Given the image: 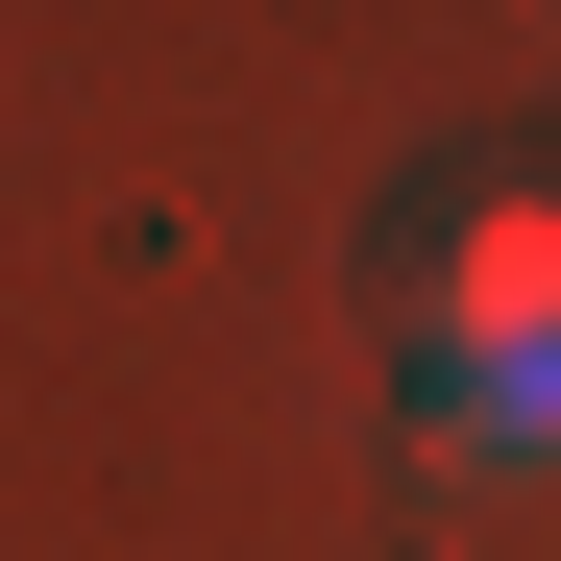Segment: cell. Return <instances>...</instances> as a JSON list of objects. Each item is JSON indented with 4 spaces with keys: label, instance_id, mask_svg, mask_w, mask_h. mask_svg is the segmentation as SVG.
<instances>
[{
    "label": "cell",
    "instance_id": "1",
    "mask_svg": "<svg viewBox=\"0 0 561 561\" xmlns=\"http://www.w3.org/2000/svg\"><path fill=\"white\" fill-rule=\"evenodd\" d=\"M391 391L439 463H489V489H537L561 463V196H463L415 244V294H391Z\"/></svg>",
    "mask_w": 561,
    "mask_h": 561
}]
</instances>
